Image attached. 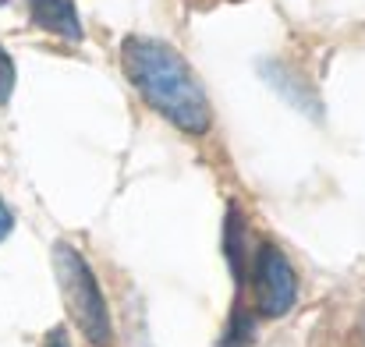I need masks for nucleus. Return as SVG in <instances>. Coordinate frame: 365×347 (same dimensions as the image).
<instances>
[{"label":"nucleus","mask_w":365,"mask_h":347,"mask_svg":"<svg viewBox=\"0 0 365 347\" xmlns=\"http://www.w3.org/2000/svg\"><path fill=\"white\" fill-rule=\"evenodd\" d=\"M121 64L128 82L142 93V100L174 128L188 135H202L210 128V100L174 46L145 36H128L121 46Z\"/></svg>","instance_id":"nucleus-1"},{"label":"nucleus","mask_w":365,"mask_h":347,"mask_svg":"<svg viewBox=\"0 0 365 347\" xmlns=\"http://www.w3.org/2000/svg\"><path fill=\"white\" fill-rule=\"evenodd\" d=\"M53 266H57V280H61L71 319L78 323V330L89 337L93 347H107L110 344V312H107V298H103L89 262L71 244H57Z\"/></svg>","instance_id":"nucleus-2"},{"label":"nucleus","mask_w":365,"mask_h":347,"mask_svg":"<svg viewBox=\"0 0 365 347\" xmlns=\"http://www.w3.org/2000/svg\"><path fill=\"white\" fill-rule=\"evenodd\" d=\"M252 291H255V309L262 316H284L294 305L298 276L280 248H273V244L259 248V255L252 262Z\"/></svg>","instance_id":"nucleus-3"},{"label":"nucleus","mask_w":365,"mask_h":347,"mask_svg":"<svg viewBox=\"0 0 365 347\" xmlns=\"http://www.w3.org/2000/svg\"><path fill=\"white\" fill-rule=\"evenodd\" d=\"M29 11L39 29L64 36V39H82V21L71 0H29Z\"/></svg>","instance_id":"nucleus-4"},{"label":"nucleus","mask_w":365,"mask_h":347,"mask_svg":"<svg viewBox=\"0 0 365 347\" xmlns=\"http://www.w3.org/2000/svg\"><path fill=\"white\" fill-rule=\"evenodd\" d=\"M11 93H14V64H11L7 50L0 46V103H7Z\"/></svg>","instance_id":"nucleus-5"},{"label":"nucleus","mask_w":365,"mask_h":347,"mask_svg":"<svg viewBox=\"0 0 365 347\" xmlns=\"http://www.w3.org/2000/svg\"><path fill=\"white\" fill-rule=\"evenodd\" d=\"M11 227H14V217H11V213H7V206L0 202V241L11 234Z\"/></svg>","instance_id":"nucleus-6"},{"label":"nucleus","mask_w":365,"mask_h":347,"mask_svg":"<svg viewBox=\"0 0 365 347\" xmlns=\"http://www.w3.org/2000/svg\"><path fill=\"white\" fill-rule=\"evenodd\" d=\"M46 347H68L64 344V330H53V333L46 337Z\"/></svg>","instance_id":"nucleus-7"}]
</instances>
